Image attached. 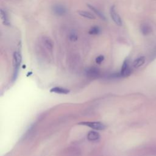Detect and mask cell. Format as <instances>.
I'll return each mask as SVG.
<instances>
[{"mask_svg":"<svg viewBox=\"0 0 156 156\" xmlns=\"http://www.w3.org/2000/svg\"><path fill=\"white\" fill-rule=\"evenodd\" d=\"M100 32H101V29L96 26L91 27L88 30V34L90 35H98L100 34Z\"/></svg>","mask_w":156,"mask_h":156,"instance_id":"obj_14","label":"cell"},{"mask_svg":"<svg viewBox=\"0 0 156 156\" xmlns=\"http://www.w3.org/2000/svg\"><path fill=\"white\" fill-rule=\"evenodd\" d=\"M110 17L112 19V20L113 21V22L119 26H121L122 25V19L120 17V16L119 15V14L118 13V12L116 11V8H115V5H113L110 7Z\"/></svg>","mask_w":156,"mask_h":156,"instance_id":"obj_1","label":"cell"},{"mask_svg":"<svg viewBox=\"0 0 156 156\" xmlns=\"http://www.w3.org/2000/svg\"><path fill=\"white\" fill-rule=\"evenodd\" d=\"M99 138H100V135L99 133H98L96 131L91 130L88 132L87 134V139L89 141H97L98 139H99Z\"/></svg>","mask_w":156,"mask_h":156,"instance_id":"obj_9","label":"cell"},{"mask_svg":"<svg viewBox=\"0 0 156 156\" xmlns=\"http://www.w3.org/2000/svg\"><path fill=\"white\" fill-rule=\"evenodd\" d=\"M132 72V69L129 65V62L128 60H126L122 65L120 75L122 77H127L129 76Z\"/></svg>","mask_w":156,"mask_h":156,"instance_id":"obj_4","label":"cell"},{"mask_svg":"<svg viewBox=\"0 0 156 156\" xmlns=\"http://www.w3.org/2000/svg\"><path fill=\"white\" fill-rule=\"evenodd\" d=\"M52 10L54 14L57 16H63L66 13V9L61 4H55L52 6Z\"/></svg>","mask_w":156,"mask_h":156,"instance_id":"obj_3","label":"cell"},{"mask_svg":"<svg viewBox=\"0 0 156 156\" xmlns=\"http://www.w3.org/2000/svg\"><path fill=\"white\" fill-rule=\"evenodd\" d=\"M0 15H1V18L2 20V21L3 24L5 26H9L10 25V21L9 20V16L6 12L5 10L4 9H1L0 10Z\"/></svg>","mask_w":156,"mask_h":156,"instance_id":"obj_7","label":"cell"},{"mask_svg":"<svg viewBox=\"0 0 156 156\" xmlns=\"http://www.w3.org/2000/svg\"><path fill=\"white\" fill-rule=\"evenodd\" d=\"M21 60H22V57H21V54L18 51L14 52V53H13V63H14V66H15L16 70L18 69V68L21 62Z\"/></svg>","mask_w":156,"mask_h":156,"instance_id":"obj_5","label":"cell"},{"mask_svg":"<svg viewBox=\"0 0 156 156\" xmlns=\"http://www.w3.org/2000/svg\"><path fill=\"white\" fill-rule=\"evenodd\" d=\"M78 13L79 14L80 16L87 18V19H89V20H95L96 17L94 15H93V13L87 12V11H85V10H79L78 12Z\"/></svg>","mask_w":156,"mask_h":156,"instance_id":"obj_12","label":"cell"},{"mask_svg":"<svg viewBox=\"0 0 156 156\" xmlns=\"http://www.w3.org/2000/svg\"><path fill=\"white\" fill-rule=\"evenodd\" d=\"M87 72H88V74H90L91 76H92V75L94 76V75H96V74H98V69L97 68H90V69H88Z\"/></svg>","mask_w":156,"mask_h":156,"instance_id":"obj_16","label":"cell"},{"mask_svg":"<svg viewBox=\"0 0 156 156\" xmlns=\"http://www.w3.org/2000/svg\"><path fill=\"white\" fill-rule=\"evenodd\" d=\"M81 125L88 126L93 129L94 130H103L105 128V125L99 121H86V122H82L80 123Z\"/></svg>","mask_w":156,"mask_h":156,"instance_id":"obj_2","label":"cell"},{"mask_svg":"<svg viewBox=\"0 0 156 156\" xmlns=\"http://www.w3.org/2000/svg\"><path fill=\"white\" fill-rule=\"evenodd\" d=\"M145 62V57L143 56H141L137 58H136L133 63H132V66L133 68H138L139 67H140L141 66H142Z\"/></svg>","mask_w":156,"mask_h":156,"instance_id":"obj_10","label":"cell"},{"mask_svg":"<svg viewBox=\"0 0 156 156\" xmlns=\"http://www.w3.org/2000/svg\"><path fill=\"white\" fill-rule=\"evenodd\" d=\"M51 92H54L58 94H67L69 93V90L68 89H66L65 88L60 87H54L51 90Z\"/></svg>","mask_w":156,"mask_h":156,"instance_id":"obj_11","label":"cell"},{"mask_svg":"<svg viewBox=\"0 0 156 156\" xmlns=\"http://www.w3.org/2000/svg\"><path fill=\"white\" fill-rule=\"evenodd\" d=\"M42 41L46 49L49 50H52L53 48V42L52 40L48 37H44L42 39Z\"/></svg>","mask_w":156,"mask_h":156,"instance_id":"obj_8","label":"cell"},{"mask_svg":"<svg viewBox=\"0 0 156 156\" xmlns=\"http://www.w3.org/2000/svg\"><path fill=\"white\" fill-rule=\"evenodd\" d=\"M104 60V55H100L99 56H98L96 59H95V61H96V63H98V64H101Z\"/></svg>","mask_w":156,"mask_h":156,"instance_id":"obj_17","label":"cell"},{"mask_svg":"<svg viewBox=\"0 0 156 156\" xmlns=\"http://www.w3.org/2000/svg\"><path fill=\"white\" fill-rule=\"evenodd\" d=\"M69 39L70 41H76L78 39V37L77 35L76 34H75L74 32H72L69 35Z\"/></svg>","mask_w":156,"mask_h":156,"instance_id":"obj_15","label":"cell"},{"mask_svg":"<svg viewBox=\"0 0 156 156\" xmlns=\"http://www.w3.org/2000/svg\"><path fill=\"white\" fill-rule=\"evenodd\" d=\"M140 30H141V33L143 35H148V34H149L151 33L152 29H151V27H150L149 25H148L147 24L144 23V24H141V26H140Z\"/></svg>","mask_w":156,"mask_h":156,"instance_id":"obj_13","label":"cell"},{"mask_svg":"<svg viewBox=\"0 0 156 156\" xmlns=\"http://www.w3.org/2000/svg\"><path fill=\"white\" fill-rule=\"evenodd\" d=\"M87 7H88L90 10H91L100 19H101L102 20H104V21H105V20H106V17H105V16L99 10H98L97 8H96L95 7H94L93 5H90V4H87Z\"/></svg>","mask_w":156,"mask_h":156,"instance_id":"obj_6","label":"cell"}]
</instances>
